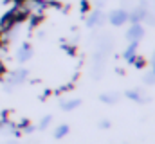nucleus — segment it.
Listing matches in <instances>:
<instances>
[{"instance_id": "1", "label": "nucleus", "mask_w": 155, "mask_h": 144, "mask_svg": "<svg viewBox=\"0 0 155 144\" xmlns=\"http://www.w3.org/2000/svg\"><path fill=\"white\" fill-rule=\"evenodd\" d=\"M128 13L124 11V9H117L114 13H110V24L112 25H121V24H124L126 20H128Z\"/></svg>"}, {"instance_id": "2", "label": "nucleus", "mask_w": 155, "mask_h": 144, "mask_svg": "<svg viewBox=\"0 0 155 144\" xmlns=\"http://www.w3.org/2000/svg\"><path fill=\"white\" fill-rule=\"evenodd\" d=\"M144 34V29H143V25L141 24H134L132 27H130V31H128V40L130 41H139L141 38Z\"/></svg>"}, {"instance_id": "3", "label": "nucleus", "mask_w": 155, "mask_h": 144, "mask_svg": "<svg viewBox=\"0 0 155 144\" xmlns=\"http://www.w3.org/2000/svg\"><path fill=\"white\" fill-rule=\"evenodd\" d=\"M31 56H33V49H31V45H27V43L22 45L20 51H18V60H20V61H27Z\"/></svg>"}, {"instance_id": "4", "label": "nucleus", "mask_w": 155, "mask_h": 144, "mask_svg": "<svg viewBox=\"0 0 155 144\" xmlns=\"http://www.w3.org/2000/svg\"><path fill=\"white\" fill-rule=\"evenodd\" d=\"M25 77H27V70H16L11 77H9V83H11V85H18V83H22Z\"/></svg>"}, {"instance_id": "5", "label": "nucleus", "mask_w": 155, "mask_h": 144, "mask_svg": "<svg viewBox=\"0 0 155 144\" xmlns=\"http://www.w3.org/2000/svg\"><path fill=\"white\" fill-rule=\"evenodd\" d=\"M137 43H139V41H130V45H128V49H126V52H124V58H126L128 61H132V58L137 56Z\"/></svg>"}, {"instance_id": "6", "label": "nucleus", "mask_w": 155, "mask_h": 144, "mask_svg": "<svg viewBox=\"0 0 155 144\" xmlns=\"http://www.w3.org/2000/svg\"><path fill=\"white\" fill-rule=\"evenodd\" d=\"M67 133H69V126H67V124H61V126H58V128H56L54 137H56V139H63Z\"/></svg>"}, {"instance_id": "7", "label": "nucleus", "mask_w": 155, "mask_h": 144, "mask_svg": "<svg viewBox=\"0 0 155 144\" xmlns=\"http://www.w3.org/2000/svg\"><path fill=\"white\" fill-rule=\"evenodd\" d=\"M63 110H67V112H71V110H74V108L79 106V99H71V101H65L63 105Z\"/></svg>"}, {"instance_id": "8", "label": "nucleus", "mask_w": 155, "mask_h": 144, "mask_svg": "<svg viewBox=\"0 0 155 144\" xmlns=\"http://www.w3.org/2000/svg\"><path fill=\"white\" fill-rule=\"evenodd\" d=\"M101 11H94L92 13V16H90V20H88V25H96V24H99L101 22Z\"/></svg>"}, {"instance_id": "9", "label": "nucleus", "mask_w": 155, "mask_h": 144, "mask_svg": "<svg viewBox=\"0 0 155 144\" xmlns=\"http://www.w3.org/2000/svg\"><path fill=\"white\" fill-rule=\"evenodd\" d=\"M101 99H103V101H107V103H114V101H116L117 97H116V96H112V94H108V96L105 94V96H103Z\"/></svg>"}, {"instance_id": "10", "label": "nucleus", "mask_w": 155, "mask_h": 144, "mask_svg": "<svg viewBox=\"0 0 155 144\" xmlns=\"http://www.w3.org/2000/svg\"><path fill=\"white\" fill-rule=\"evenodd\" d=\"M128 97H130V99H135V101H141L139 92H128Z\"/></svg>"}, {"instance_id": "11", "label": "nucleus", "mask_w": 155, "mask_h": 144, "mask_svg": "<svg viewBox=\"0 0 155 144\" xmlns=\"http://www.w3.org/2000/svg\"><path fill=\"white\" fill-rule=\"evenodd\" d=\"M49 123H51V117H43V119H41L40 128H41V130H43V128H47V124H49Z\"/></svg>"}, {"instance_id": "12", "label": "nucleus", "mask_w": 155, "mask_h": 144, "mask_svg": "<svg viewBox=\"0 0 155 144\" xmlns=\"http://www.w3.org/2000/svg\"><path fill=\"white\" fill-rule=\"evenodd\" d=\"M152 74L155 76V61H153V67H152Z\"/></svg>"}, {"instance_id": "13", "label": "nucleus", "mask_w": 155, "mask_h": 144, "mask_svg": "<svg viewBox=\"0 0 155 144\" xmlns=\"http://www.w3.org/2000/svg\"><path fill=\"white\" fill-rule=\"evenodd\" d=\"M153 61H155V54H153Z\"/></svg>"}]
</instances>
